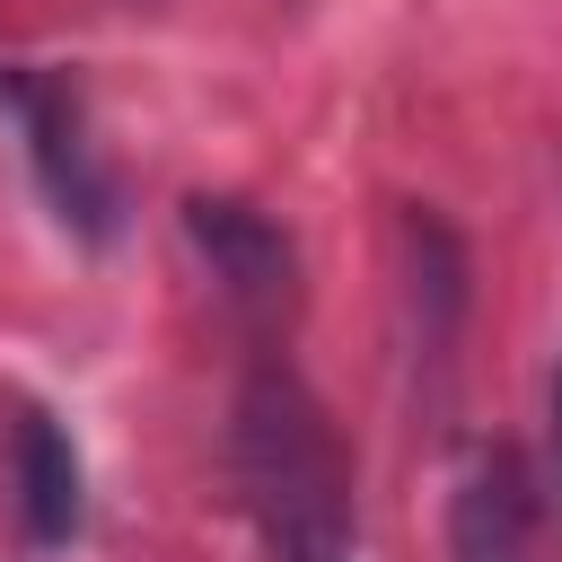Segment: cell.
Segmentation results:
<instances>
[{"mask_svg":"<svg viewBox=\"0 0 562 562\" xmlns=\"http://www.w3.org/2000/svg\"><path fill=\"white\" fill-rule=\"evenodd\" d=\"M228 474H237V501H246L255 536L307 527V518H351V448H342L334 413L316 404V386L281 351H263L237 378Z\"/></svg>","mask_w":562,"mask_h":562,"instance_id":"obj_1","label":"cell"},{"mask_svg":"<svg viewBox=\"0 0 562 562\" xmlns=\"http://www.w3.org/2000/svg\"><path fill=\"white\" fill-rule=\"evenodd\" d=\"M184 246L211 272L220 307L246 334H281L299 316V237L246 193H184Z\"/></svg>","mask_w":562,"mask_h":562,"instance_id":"obj_3","label":"cell"},{"mask_svg":"<svg viewBox=\"0 0 562 562\" xmlns=\"http://www.w3.org/2000/svg\"><path fill=\"white\" fill-rule=\"evenodd\" d=\"M544 448H553V501H562V360H553V386H544Z\"/></svg>","mask_w":562,"mask_h":562,"instance_id":"obj_8","label":"cell"},{"mask_svg":"<svg viewBox=\"0 0 562 562\" xmlns=\"http://www.w3.org/2000/svg\"><path fill=\"white\" fill-rule=\"evenodd\" d=\"M9 501H18V536L26 544H70L79 518H88V474H79V448L70 430L44 413V404H9Z\"/></svg>","mask_w":562,"mask_h":562,"instance_id":"obj_6","label":"cell"},{"mask_svg":"<svg viewBox=\"0 0 562 562\" xmlns=\"http://www.w3.org/2000/svg\"><path fill=\"white\" fill-rule=\"evenodd\" d=\"M0 114H9V123H18V140H26V167H35L44 202H53V220H61L70 237L105 246V237L123 228V184H114V167H105L97 132H88L79 88H70L61 70L0 61Z\"/></svg>","mask_w":562,"mask_h":562,"instance_id":"obj_2","label":"cell"},{"mask_svg":"<svg viewBox=\"0 0 562 562\" xmlns=\"http://www.w3.org/2000/svg\"><path fill=\"white\" fill-rule=\"evenodd\" d=\"M395 307H404L413 395L439 413L448 386H457V342H465V307H474V263H465V237H457L430 202H404V211H395Z\"/></svg>","mask_w":562,"mask_h":562,"instance_id":"obj_4","label":"cell"},{"mask_svg":"<svg viewBox=\"0 0 562 562\" xmlns=\"http://www.w3.org/2000/svg\"><path fill=\"white\" fill-rule=\"evenodd\" d=\"M448 562H536V483L509 439H474L448 483Z\"/></svg>","mask_w":562,"mask_h":562,"instance_id":"obj_5","label":"cell"},{"mask_svg":"<svg viewBox=\"0 0 562 562\" xmlns=\"http://www.w3.org/2000/svg\"><path fill=\"white\" fill-rule=\"evenodd\" d=\"M263 562H360V518H316V527H272Z\"/></svg>","mask_w":562,"mask_h":562,"instance_id":"obj_7","label":"cell"}]
</instances>
